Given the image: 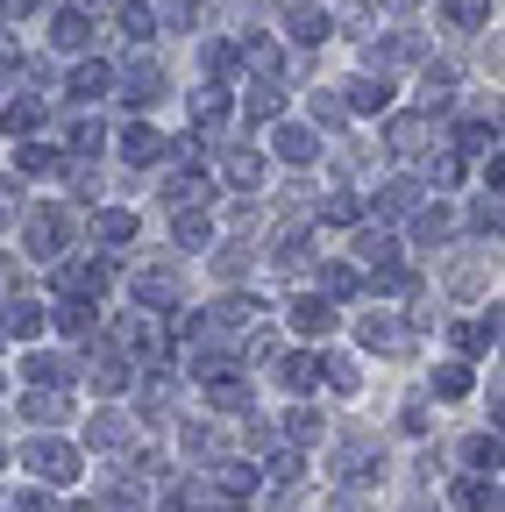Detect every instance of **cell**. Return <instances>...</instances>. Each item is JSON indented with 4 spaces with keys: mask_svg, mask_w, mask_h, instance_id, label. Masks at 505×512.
Masks as SVG:
<instances>
[{
    "mask_svg": "<svg viewBox=\"0 0 505 512\" xmlns=\"http://www.w3.org/2000/svg\"><path fill=\"white\" fill-rule=\"evenodd\" d=\"M79 93H107V64H79Z\"/></svg>",
    "mask_w": 505,
    "mask_h": 512,
    "instance_id": "7a4b0ae2",
    "label": "cell"
},
{
    "mask_svg": "<svg viewBox=\"0 0 505 512\" xmlns=\"http://www.w3.org/2000/svg\"><path fill=\"white\" fill-rule=\"evenodd\" d=\"M129 157H157V136H150V128H129Z\"/></svg>",
    "mask_w": 505,
    "mask_h": 512,
    "instance_id": "3957f363",
    "label": "cell"
},
{
    "mask_svg": "<svg viewBox=\"0 0 505 512\" xmlns=\"http://www.w3.org/2000/svg\"><path fill=\"white\" fill-rule=\"evenodd\" d=\"M456 498H463L470 512H498V491H491L484 477H470V484H456Z\"/></svg>",
    "mask_w": 505,
    "mask_h": 512,
    "instance_id": "6da1fadb",
    "label": "cell"
}]
</instances>
